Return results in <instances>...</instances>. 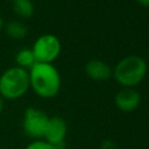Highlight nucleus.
<instances>
[{
  "label": "nucleus",
  "instance_id": "f257e3e1",
  "mask_svg": "<svg viewBox=\"0 0 149 149\" xmlns=\"http://www.w3.org/2000/svg\"><path fill=\"white\" fill-rule=\"evenodd\" d=\"M30 88L43 99L56 97L61 90L62 80L57 68L50 63H35L29 70Z\"/></svg>",
  "mask_w": 149,
  "mask_h": 149
},
{
  "label": "nucleus",
  "instance_id": "f03ea898",
  "mask_svg": "<svg viewBox=\"0 0 149 149\" xmlns=\"http://www.w3.org/2000/svg\"><path fill=\"white\" fill-rule=\"evenodd\" d=\"M148 71L144 58L137 55H129L116 63L112 76L122 87H135L143 81Z\"/></svg>",
  "mask_w": 149,
  "mask_h": 149
},
{
  "label": "nucleus",
  "instance_id": "7ed1b4c3",
  "mask_svg": "<svg viewBox=\"0 0 149 149\" xmlns=\"http://www.w3.org/2000/svg\"><path fill=\"white\" fill-rule=\"evenodd\" d=\"M29 88V73L26 69L14 65L0 74V97L3 100L20 99Z\"/></svg>",
  "mask_w": 149,
  "mask_h": 149
},
{
  "label": "nucleus",
  "instance_id": "20e7f679",
  "mask_svg": "<svg viewBox=\"0 0 149 149\" xmlns=\"http://www.w3.org/2000/svg\"><path fill=\"white\" fill-rule=\"evenodd\" d=\"M31 51L34 54L36 63H50L52 64L62 51V43L59 38L54 34H43L38 36L33 47Z\"/></svg>",
  "mask_w": 149,
  "mask_h": 149
},
{
  "label": "nucleus",
  "instance_id": "39448f33",
  "mask_svg": "<svg viewBox=\"0 0 149 149\" xmlns=\"http://www.w3.org/2000/svg\"><path fill=\"white\" fill-rule=\"evenodd\" d=\"M49 121V115L37 108V107H27L23 112L22 118V129L24 134L34 140H42L43 134Z\"/></svg>",
  "mask_w": 149,
  "mask_h": 149
},
{
  "label": "nucleus",
  "instance_id": "423d86ee",
  "mask_svg": "<svg viewBox=\"0 0 149 149\" xmlns=\"http://www.w3.org/2000/svg\"><path fill=\"white\" fill-rule=\"evenodd\" d=\"M66 134H68L66 121L62 116L54 115V116H49V121L47 123L42 140L50 143L55 148L61 149L64 146Z\"/></svg>",
  "mask_w": 149,
  "mask_h": 149
},
{
  "label": "nucleus",
  "instance_id": "0eeeda50",
  "mask_svg": "<svg viewBox=\"0 0 149 149\" xmlns=\"http://www.w3.org/2000/svg\"><path fill=\"white\" fill-rule=\"evenodd\" d=\"M141 102V94L134 87H122L114 97V104L122 112L135 111Z\"/></svg>",
  "mask_w": 149,
  "mask_h": 149
},
{
  "label": "nucleus",
  "instance_id": "6e6552de",
  "mask_svg": "<svg viewBox=\"0 0 149 149\" xmlns=\"http://www.w3.org/2000/svg\"><path fill=\"white\" fill-rule=\"evenodd\" d=\"M112 68L101 59H91L85 65V73L94 81H105L112 77Z\"/></svg>",
  "mask_w": 149,
  "mask_h": 149
},
{
  "label": "nucleus",
  "instance_id": "1a4fd4ad",
  "mask_svg": "<svg viewBox=\"0 0 149 149\" xmlns=\"http://www.w3.org/2000/svg\"><path fill=\"white\" fill-rule=\"evenodd\" d=\"M2 31H5V34L12 40H23L28 35L27 26L20 20H12L5 22Z\"/></svg>",
  "mask_w": 149,
  "mask_h": 149
},
{
  "label": "nucleus",
  "instance_id": "9d476101",
  "mask_svg": "<svg viewBox=\"0 0 149 149\" xmlns=\"http://www.w3.org/2000/svg\"><path fill=\"white\" fill-rule=\"evenodd\" d=\"M12 9L17 17L27 20L34 15L35 6L31 0H12Z\"/></svg>",
  "mask_w": 149,
  "mask_h": 149
},
{
  "label": "nucleus",
  "instance_id": "9b49d317",
  "mask_svg": "<svg viewBox=\"0 0 149 149\" xmlns=\"http://www.w3.org/2000/svg\"><path fill=\"white\" fill-rule=\"evenodd\" d=\"M36 63L31 48H22L15 55V65L26 70H29Z\"/></svg>",
  "mask_w": 149,
  "mask_h": 149
},
{
  "label": "nucleus",
  "instance_id": "f8f14e48",
  "mask_svg": "<svg viewBox=\"0 0 149 149\" xmlns=\"http://www.w3.org/2000/svg\"><path fill=\"white\" fill-rule=\"evenodd\" d=\"M24 149H57L44 140H34Z\"/></svg>",
  "mask_w": 149,
  "mask_h": 149
},
{
  "label": "nucleus",
  "instance_id": "ddd939ff",
  "mask_svg": "<svg viewBox=\"0 0 149 149\" xmlns=\"http://www.w3.org/2000/svg\"><path fill=\"white\" fill-rule=\"evenodd\" d=\"M101 149H116L115 147V143L111 140H105L102 143H101Z\"/></svg>",
  "mask_w": 149,
  "mask_h": 149
},
{
  "label": "nucleus",
  "instance_id": "4468645a",
  "mask_svg": "<svg viewBox=\"0 0 149 149\" xmlns=\"http://www.w3.org/2000/svg\"><path fill=\"white\" fill-rule=\"evenodd\" d=\"M136 2L143 8H149V0H136Z\"/></svg>",
  "mask_w": 149,
  "mask_h": 149
},
{
  "label": "nucleus",
  "instance_id": "2eb2a0df",
  "mask_svg": "<svg viewBox=\"0 0 149 149\" xmlns=\"http://www.w3.org/2000/svg\"><path fill=\"white\" fill-rule=\"evenodd\" d=\"M3 107H5V100L0 97V114L3 112Z\"/></svg>",
  "mask_w": 149,
  "mask_h": 149
},
{
  "label": "nucleus",
  "instance_id": "dca6fc26",
  "mask_svg": "<svg viewBox=\"0 0 149 149\" xmlns=\"http://www.w3.org/2000/svg\"><path fill=\"white\" fill-rule=\"evenodd\" d=\"M3 26H5V21H3V19H2V16L0 15V33L3 30Z\"/></svg>",
  "mask_w": 149,
  "mask_h": 149
},
{
  "label": "nucleus",
  "instance_id": "f3484780",
  "mask_svg": "<svg viewBox=\"0 0 149 149\" xmlns=\"http://www.w3.org/2000/svg\"><path fill=\"white\" fill-rule=\"evenodd\" d=\"M5 1H12V0H5Z\"/></svg>",
  "mask_w": 149,
  "mask_h": 149
}]
</instances>
